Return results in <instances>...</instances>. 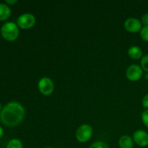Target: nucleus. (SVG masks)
<instances>
[{"mask_svg":"<svg viewBox=\"0 0 148 148\" xmlns=\"http://www.w3.org/2000/svg\"><path fill=\"white\" fill-rule=\"evenodd\" d=\"M10 14H11V10L10 7L4 3H0V21L8 19Z\"/></svg>","mask_w":148,"mask_h":148,"instance_id":"obj_11","label":"nucleus"},{"mask_svg":"<svg viewBox=\"0 0 148 148\" xmlns=\"http://www.w3.org/2000/svg\"><path fill=\"white\" fill-rule=\"evenodd\" d=\"M142 24L144 25V26H148V13H145L142 17Z\"/></svg>","mask_w":148,"mask_h":148,"instance_id":"obj_18","label":"nucleus"},{"mask_svg":"<svg viewBox=\"0 0 148 148\" xmlns=\"http://www.w3.org/2000/svg\"><path fill=\"white\" fill-rule=\"evenodd\" d=\"M92 135V128L89 124H82L76 132V139L79 143H86Z\"/></svg>","mask_w":148,"mask_h":148,"instance_id":"obj_3","label":"nucleus"},{"mask_svg":"<svg viewBox=\"0 0 148 148\" xmlns=\"http://www.w3.org/2000/svg\"><path fill=\"white\" fill-rule=\"evenodd\" d=\"M140 36L145 42H148V26H144L140 30Z\"/></svg>","mask_w":148,"mask_h":148,"instance_id":"obj_15","label":"nucleus"},{"mask_svg":"<svg viewBox=\"0 0 148 148\" xmlns=\"http://www.w3.org/2000/svg\"><path fill=\"white\" fill-rule=\"evenodd\" d=\"M145 77L146 79H148V73H147L145 75Z\"/></svg>","mask_w":148,"mask_h":148,"instance_id":"obj_21","label":"nucleus"},{"mask_svg":"<svg viewBox=\"0 0 148 148\" xmlns=\"http://www.w3.org/2000/svg\"><path fill=\"white\" fill-rule=\"evenodd\" d=\"M6 148H23V145L18 139H12L8 142Z\"/></svg>","mask_w":148,"mask_h":148,"instance_id":"obj_12","label":"nucleus"},{"mask_svg":"<svg viewBox=\"0 0 148 148\" xmlns=\"http://www.w3.org/2000/svg\"><path fill=\"white\" fill-rule=\"evenodd\" d=\"M128 55L131 59H139L143 58V50L137 46H132L129 49Z\"/></svg>","mask_w":148,"mask_h":148,"instance_id":"obj_9","label":"nucleus"},{"mask_svg":"<svg viewBox=\"0 0 148 148\" xmlns=\"http://www.w3.org/2000/svg\"><path fill=\"white\" fill-rule=\"evenodd\" d=\"M119 145L120 148H133L134 143L130 136L124 135L120 137L119 140Z\"/></svg>","mask_w":148,"mask_h":148,"instance_id":"obj_10","label":"nucleus"},{"mask_svg":"<svg viewBox=\"0 0 148 148\" xmlns=\"http://www.w3.org/2000/svg\"><path fill=\"white\" fill-rule=\"evenodd\" d=\"M1 111V103H0V111Z\"/></svg>","mask_w":148,"mask_h":148,"instance_id":"obj_22","label":"nucleus"},{"mask_svg":"<svg viewBox=\"0 0 148 148\" xmlns=\"http://www.w3.org/2000/svg\"><path fill=\"white\" fill-rule=\"evenodd\" d=\"M124 25L126 30L130 33H137L143 28L141 21L134 17H130L127 19L124 22Z\"/></svg>","mask_w":148,"mask_h":148,"instance_id":"obj_7","label":"nucleus"},{"mask_svg":"<svg viewBox=\"0 0 148 148\" xmlns=\"http://www.w3.org/2000/svg\"><path fill=\"white\" fill-rule=\"evenodd\" d=\"M1 35L5 40L14 41L19 36V27L14 22L5 23L1 27Z\"/></svg>","mask_w":148,"mask_h":148,"instance_id":"obj_2","label":"nucleus"},{"mask_svg":"<svg viewBox=\"0 0 148 148\" xmlns=\"http://www.w3.org/2000/svg\"><path fill=\"white\" fill-rule=\"evenodd\" d=\"M3 134H4V130H3L2 127L0 126V138L3 136Z\"/></svg>","mask_w":148,"mask_h":148,"instance_id":"obj_20","label":"nucleus"},{"mask_svg":"<svg viewBox=\"0 0 148 148\" xmlns=\"http://www.w3.org/2000/svg\"><path fill=\"white\" fill-rule=\"evenodd\" d=\"M141 67L144 71L148 73V54L143 56L141 59Z\"/></svg>","mask_w":148,"mask_h":148,"instance_id":"obj_14","label":"nucleus"},{"mask_svg":"<svg viewBox=\"0 0 148 148\" xmlns=\"http://www.w3.org/2000/svg\"><path fill=\"white\" fill-rule=\"evenodd\" d=\"M141 117L142 121H143L144 125L148 128V109L145 110V111L142 113Z\"/></svg>","mask_w":148,"mask_h":148,"instance_id":"obj_16","label":"nucleus"},{"mask_svg":"<svg viewBox=\"0 0 148 148\" xmlns=\"http://www.w3.org/2000/svg\"><path fill=\"white\" fill-rule=\"evenodd\" d=\"M142 105L144 108H145L146 109H148V94H146L143 98V101H142Z\"/></svg>","mask_w":148,"mask_h":148,"instance_id":"obj_17","label":"nucleus"},{"mask_svg":"<svg viewBox=\"0 0 148 148\" xmlns=\"http://www.w3.org/2000/svg\"><path fill=\"white\" fill-rule=\"evenodd\" d=\"M89 148H109V146L105 142L98 141L91 145Z\"/></svg>","mask_w":148,"mask_h":148,"instance_id":"obj_13","label":"nucleus"},{"mask_svg":"<svg viewBox=\"0 0 148 148\" xmlns=\"http://www.w3.org/2000/svg\"><path fill=\"white\" fill-rule=\"evenodd\" d=\"M38 90L43 95H49L52 94L54 90V84L49 77H43L38 83Z\"/></svg>","mask_w":148,"mask_h":148,"instance_id":"obj_5","label":"nucleus"},{"mask_svg":"<svg viewBox=\"0 0 148 148\" xmlns=\"http://www.w3.org/2000/svg\"><path fill=\"white\" fill-rule=\"evenodd\" d=\"M17 2V0H6V3H7L8 4H14Z\"/></svg>","mask_w":148,"mask_h":148,"instance_id":"obj_19","label":"nucleus"},{"mask_svg":"<svg viewBox=\"0 0 148 148\" xmlns=\"http://www.w3.org/2000/svg\"><path fill=\"white\" fill-rule=\"evenodd\" d=\"M143 75V69L141 66L137 64L130 65L126 71V76L127 79L132 82L140 80Z\"/></svg>","mask_w":148,"mask_h":148,"instance_id":"obj_6","label":"nucleus"},{"mask_svg":"<svg viewBox=\"0 0 148 148\" xmlns=\"http://www.w3.org/2000/svg\"><path fill=\"white\" fill-rule=\"evenodd\" d=\"M36 24V17L30 13H25L18 17L17 20V25L22 29L31 28Z\"/></svg>","mask_w":148,"mask_h":148,"instance_id":"obj_4","label":"nucleus"},{"mask_svg":"<svg viewBox=\"0 0 148 148\" xmlns=\"http://www.w3.org/2000/svg\"><path fill=\"white\" fill-rule=\"evenodd\" d=\"M45 148H51V147H45Z\"/></svg>","mask_w":148,"mask_h":148,"instance_id":"obj_23","label":"nucleus"},{"mask_svg":"<svg viewBox=\"0 0 148 148\" xmlns=\"http://www.w3.org/2000/svg\"><path fill=\"white\" fill-rule=\"evenodd\" d=\"M133 140L140 147H146L148 145V134L144 130L136 131L133 135Z\"/></svg>","mask_w":148,"mask_h":148,"instance_id":"obj_8","label":"nucleus"},{"mask_svg":"<svg viewBox=\"0 0 148 148\" xmlns=\"http://www.w3.org/2000/svg\"><path fill=\"white\" fill-rule=\"evenodd\" d=\"M25 114L24 107L17 101H11L6 104L0 111V121L4 125L14 127L23 121Z\"/></svg>","mask_w":148,"mask_h":148,"instance_id":"obj_1","label":"nucleus"}]
</instances>
